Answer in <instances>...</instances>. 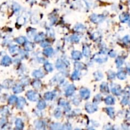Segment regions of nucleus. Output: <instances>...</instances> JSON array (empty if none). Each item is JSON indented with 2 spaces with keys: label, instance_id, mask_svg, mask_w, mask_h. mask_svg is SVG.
I'll use <instances>...</instances> for the list:
<instances>
[{
  "label": "nucleus",
  "instance_id": "obj_1",
  "mask_svg": "<svg viewBox=\"0 0 130 130\" xmlns=\"http://www.w3.org/2000/svg\"><path fill=\"white\" fill-rule=\"evenodd\" d=\"M27 97L29 99L30 101L32 102H36L37 100H38L40 99V95L38 93L32 90L28 91L26 93Z\"/></svg>",
  "mask_w": 130,
  "mask_h": 130
},
{
  "label": "nucleus",
  "instance_id": "obj_2",
  "mask_svg": "<svg viewBox=\"0 0 130 130\" xmlns=\"http://www.w3.org/2000/svg\"><path fill=\"white\" fill-rule=\"evenodd\" d=\"M90 20L95 24H99L104 20V17L103 15L92 14L90 16Z\"/></svg>",
  "mask_w": 130,
  "mask_h": 130
},
{
  "label": "nucleus",
  "instance_id": "obj_3",
  "mask_svg": "<svg viewBox=\"0 0 130 130\" xmlns=\"http://www.w3.org/2000/svg\"><path fill=\"white\" fill-rule=\"evenodd\" d=\"M85 109L87 112L89 114H92L96 111L98 109L97 105L95 104H90V103H87L85 105Z\"/></svg>",
  "mask_w": 130,
  "mask_h": 130
},
{
  "label": "nucleus",
  "instance_id": "obj_4",
  "mask_svg": "<svg viewBox=\"0 0 130 130\" xmlns=\"http://www.w3.org/2000/svg\"><path fill=\"white\" fill-rule=\"evenodd\" d=\"M79 94H80V96L83 98L84 100H87V99H89L90 97L91 92L87 88H83L80 89L79 91Z\"/></svg>",
  "mask_w": 130,
  "mask_h": 130
},
{
  "label": "nucleus",
  "instance_id": "obj_5",
  "mask_svg": "<svg viewBox=\"0 0 130 130\" xmlns=\"http://www.w3.org/2000/svg\"><path fill=\"white\" fill-rule=\"evenodd\" d=\"M76 90V86L74 84H70L66 89V95L67 96H72Z\"/></svg>",
  "mask_w": 130,
  "mask_h": 130
},
{
  "label": "nucleus",
  "instance_id": "obj_6",
  "mask_svg": "<svg viewBox=\"0 0 130 130\" xmlns=\"http://www.w3.org/2000/svg\"><path fill=\"white\" fill-rule=\"evenodd\" d=\"M26 104L25 99L23 97H19L17 99V108L19 109H22Z\"/></svg>",
  "mask_w": 130,
  "mask_h": 130
},
{
  "label": "nucleus",
  "instance_id": "obj_7",
  "mask_svg": "<svg viewBox=\"0 0 130 130\" xmlns=\"http://www.w3.org/2000/svg\"><path fill=\"white\" fill-rule=\"evenodd\" d=\"M59 104L61 106L64 108L65 110H66V112H69L71 110V106H70L69 104L67 101H66V100L62 99V100H60L59 101Z\"/></svg>",
  "mask_w": 130,
  "mask_h": 130
},
{
  "label": "nucleus",
  "instance_id": "obj_8",
  "mask_svg": "<svg viewBox=\"0 0 130 130\" xmlns=\"http://www.w3.org/2000/svg\"><path fill=\"white\" fill-rule=\"evenodd\" d=\"M56 67L58 69H64L66 67V63L64 61H63L61 59H58L56 62V65H55Z\"/></svg>",
  "mask_w": 130,
  "mask_h": 130
},
{
  "label": "nucleus",
  "instance_id": "obj_9",
  "mask_svg": "<svg viewBox=\"0 0 130 130\" xmlns=\"http://www.w3.org/2000/svg\"><path fill=\"white\" fill-rule=\"evenodd\" d=\"M12 63V59L8 56H5L2 59V62H1V64L3 66H8L11 64Z\"/></svg>",
  "mask_w": 130,
  "mask_h": 130
},
{
  "label": "nucleus",
  "instance_id": "obj_10",
  "mask_svg": "<svg viewBox=\"0 0 130 130\" xmlns=\"http://www.w3.org/2000/svg\"><path fill=\"white\" fill-rule=\"evenodd\" d=\"M72 58L75 60H79L82 58V54L80 51L74 50L72 52Z\"/></svg>",
  "mask_w": 130,
  "mask_h": 130
},
{
  "label": "nucleus",
  "instance_id": "obj_11",
  "mask_svg": "<svg viewBox=\"0 0 130 130\" xmlns=\"http://www.w3.org/2000/svg\"><path fill=\"white\" fill-rule=\"evenodd\" d=\"M24 90L22 84H15L13 88V91L14 93H20Z\"/></svg>",
  "mask_w": 130,
  "mask_h": 130
},
{
  "label": "nucleus",
  "instance_id": "obj_12",
  "mask_svg": "<svg viewBox=\"0 0 130 130\" xmlns=\"http://www.w3.org/2000/svg\"><path fill=\"white\" fill-rule=\"evenodd\" d=\"M32 76L36 78H42L45 76L43 72L41 70H35L32 72Z\"/></svg>",
  "mask_w": 130,
  "mask_h": 130
},
{
  "label": "nucleus",
  "instance_id": "obj_13",
  "mask_svg": "<svg viewBox=\"0 0 130 130\" xmlns=\"http://www.w3.org/2000/svg\"><path fill=\"white\" fill-rule=\"evenodd\" d=\"M103 55V52L102 54H97V55H95L94 56V60L96 61V62H99V63H102L103 62H105L106 60V58H103L102 57Z\"/></svg>",
  "mask_w": 130,
  "mask_h": 130
},
{
  "label": "nucleus",
  "instance_id": "obj_14",
  "mask_svg": "<svg viewBox=\"0 0 130 130\" xmlns=\"http://www.w3.org/2000/svg\"><path fill=\"white\" fill-rule=\"evenodd\" d=\"M20 51V48L17 45H12V46L9 48V51L11 54H16L18 53Z\"/></svg>",
  "mask_w": 130,
  "mask_h": 130
},
{
  "label": "nucleus",
  "instance_id": "obj_15",
  "mask_svg": "<svg viewBox=\"0 0 130 130\" xmlns=\"http://www.w3.org/2000/svg\"><path fill=\"white\" fill-rule=\"evenodd\" d=\"M34 125L36 129H43L45 128V124L43 121H40V120H38L34 122Z\"/></svg>",
  "mask_w": 130,
  "mask_h": 130
},
{
  "label": "nucleus",
  "instance_id": "obj_16",
  "mask_svg": "<svg viewBox=\"0 0 130 130\" xmlns=\"http://www.w3.org/2000/svg\"><path fill=\"white\" fill-rule=\"evenodd\" d=\"M34 45L31 42H26L24 44V48L27 51H32V50H34Z\"/></svg>",
  "mask_w": 130,
  "mask_h": 130
},
{
  "label": "nucleus",
  "instance_id": "obj_17",
  "mask_svg": "<svg viewBox=\"0 0 130 130\" xmlns=\"http://www.w3.org/2000/svg\"><path fill=\"white\" fill-rule=\"evenodd\" d=\"M55 97V95L53 92L48 91L46 92V93L44 95V98L46 100H52Z\"/></svg>",
  "mask_w": 130,
  "mask_h": 130
},
{
  "label": "nucleus",
  "instance_id": "obj_18",
  "mask_svg": "<svg viewBox=\"0 0 130 130\" xmlns=\"http://www.w3.org/2000/svg\"><path fill=\"white\" fill-rule=\"evenodd\" d=\"M24 123L20 119H17L15 121V126L18 129H22L24 128Z\"/></svg>",
  "mask_w": 130,
  "mask_h": 130
},
{
  "label": "nucleus",
  "instance_id": "obj_19",
  "mask_svg": "<svg viewBox=\"0 0 130 130\" xmlns=\"http://www.w3.org/2000/svg\"><path fill=\"white\" fill-rule=\"evenodd\" d=\"M45 38V34H44L43 33H40V34H38V35H36L35 37H34V40L36 42H40V41H43Z\"/></svg>",
  "mask_w": 130,
  "mask_h": 130
},
{
  "label": "nucleus",
  "instance_id": "obj_20",
  "mask_svg": "<svg viewBox=\"0 0 130 130\" xmlns=\"http://www.w3.org/2000/svg\"><path fill=\"white\" fill-rule=\"evenodd\" d=\"M83 55H84L85 57H89L91 54V50L89 46H87V45L84 46V47H83Z\"/></svg>",
  "mask_w": 130,
  "mask_h": 130
},
{
  "label": "nucleus",
  "instance_id": "obj_21",
  "mask_svg": "<svg viewBox=\"0 0 130 130\" xmlns=\"http://www.w3.org/2000/svg\"><path fill=\"white\" fill-rule=\"evenodd\" d=\"M44 55L47 56V57H51L53 53V49L52 48H48L43 50Z\"/></svg>",
  "mask_w": 130,
  "mask_h": 130
},
{
  "label": "nucleus",
  "instance_id": "obj_22",
  "mask_svg": "<svg viewBox=\"0 0 130 130\" xmlns=\"http://www.w3.org/2000/svg\"><path fill=\"white\" fill-rule=\"evenodd\" d=\"M85 30V27H84V25L81 24H78L74 27V30L78 32H83V30Z\"/></svg>",
  "mask_w": 130,
  "mask_h": 130
},
{
  "label": "nucleus",
  "instance_id": "obj_23",
  "mask_svg": "<svg viewBox=\"0 0 130 130\" xmlns=\"http://www.w3.org/2000/svg\"><path fill=\"white\" fill-rule=\"evenodd\" d=\"M94 78L96 81H100L103 79V74L100 71H96L94 73Z\"/></svg>",
  "mask_w": 130,
  "mask_h": 130
},
{
  "label": "nucleus",
  "instance_id": "obj_24",
  "mask_svg": "<svg viewBox=\"0 0 130 130\" xmlns=\"http://www.w3.org/2000/svg\"><path fill=\"white\" fill-rule=\"evenodd\" d=\"M37 107L39 110H43L45 107H46V102H45V100H40L37 105Z\"/></svg>",
  "mask_w": 130,
  "mask_h": 130
},
{
  "label": "nucleus",
  "instance_id": "obj_25",
  "mask_svg": "<svg viewBox=\"0 0 130 130\" xmlns=\"http://www.w3.org/2000/svg\"><path fill=\"white\" fill-rule=\"evenodd\" d=\"M80 76V73H79V71H77L76 70L74 72L72 73V76H71V78L72 80H78Z\"/></svg>",
  "mask_w": 130,
  "mask_h": 130
},
{
  "label": "nucleus",
  "instance_id": "obj_26",
  "mask_svg": "<svg viewBox=\"0 0 130 130\" xmlns=\"http://www.w3.org/2000/svg\"><path fill=\"white\" fill-rule=\"evenodd\" d=\"M15 41L18 44H20V45H24V44H25V43L27 41V40L25 37L20 36L19 37V38H18L16 39Z\"/></svg>",
  "mask_w": 130,
  "mask_h": 130
},
{
  "label": "nucleus",
  "instance_id": "obj_27",
  "mask_svg": "<svg viewBox=\"0 0 130 130\" xmlns=\"http://www.w3.org/2000/svg\"><path fill=\"white\" fill-rule=\"evenodd\" d=\"M44 68H45V71H46L47 72H52L53 70L52 65L50 63H48V62H46V63H45V64H44Z\"/></svg>",
  "mask_w": 130,
  "mask_h": 130
},
{
  "label": "nucleus",
  "instance_id": "obj_28",
  "mask_svg": "<svg viewBox=\"0 0 130 130\" xmlns=\"http://www.w3.org/2000/svg\"><path fill=\"white\" fill-rule=\"evenodd\" d=\"M12 84H13V81L11 80H6L3 82V87L5 88H10L12 86Z\"/></svg>",
  "mask_w": 130,
  "mask_h": 130
},
{
  "label": "nucleus",
  "instance_id": "obj_29",
  "mask_svg": "<svg viewBox=\"0 0 130 130\" xmlns=\"http://www.w3.org/2000/svg\"><path fill=\"white\" fill-rule=\"evenodd\" d=\"M32 86L33 88L36 89H40L41 87V82L40 80L34 81V82L32 83Z\"/></svg>",
  "mask_w": 130,
  "mask_h": 130
},
{
  "label": "nucleus",
  "instance_id": "obj_30",
  "mask_svg": "<svg viewBox=\"0 0 130 130\" xmlns=\"http://www.w3.org/2000/svg\"><path fill=\"white\" fill-rule=\"evenodd\" d=\"M54 116L57 119L60 118L62 117V111H61L60 109L57 108L55 109V111H54Z\"/></svg>",
  "mask_w": 130,
  "mask_h": 130
},
{
  "label": "nucleus",
  "instance_id": "obj_31",
  "mask_svg": "<svg viewBox=\"0 0 130 130\" xmlns=\"http://www.w3.org/2000/svg\"><path fill=\"white\" fill-rule=\"evenodd\" d=\"M100 91L102 92H104V93H106V92L109 91V88H108V86L107 84V83H102V84L100 86Z\"/></svg>",
  "mask_w": 130,
  "mask_h": 130
},
{
  "label": "nucleus",
  "instance_id": "obj_32",
  "mask_svg": "<svg viewBox=\"0 0 130 130\" xmlns=\"http://www.w3.org/2000/svg\"><path fill=\"white\" fill-rule=\"evenodd\" d=\"M17 97L15 96V95H12L8 99V103L11 105H13V104H15L17 102Z\"/></svg>",
  "mask_w": 130,
  "mask_h": 130
},
{
  "label": "nucleus",
  "instance_id": "obj_33",
  "mask_svg": "<svg viewBox=\"0 0 130 130\" xmlns=\"http://www.w3.org/2000/svg\"><path fill=\"white\" fill-rule=\"evenodd\" d=\"M84 67V66L83 65V63H80V62H76L74 63V68L77 71H79V70L83 69Z\"/></svg>",
  "mask_w": 130,
  "mask_h": 130
},
{
  "label": "nucleus",
  "instance_id": "obj_34",
  "mask_svg": "<svg viewBox=\"0 0 130 130\" xmlns=\"http://www.w3.org/2000/svg\"><path fill=\"white\" fill-rule=\"evenodd\" d=\"M105 103L107 105H111L114 104V99L112 96H108L105 99Z\"/></svg>",
  "mask_w": 130,
  "mask_h": 130
},
{
  "label": "nucleus",
  "instance_id": "obj_35",
  "mask_svg": "<svg viewBox=\"0 0 130 130\" xmlns=\"http://www.w3.org/2000/svg\"><path fill=\"white\" fill-rule=\"evenodd\" d=\"M62 126H61V124L59 123H54L51 124V129H62Z\"/></svg>",
  "mask_w": 130,
  "mask_h": 130
},
{
  "label": "nucleus",
  "instance_id": "obj_36",
  "mask_svg": "<svg viewBox=\"0 0 130 130\" xmlns=\"http://www.w3.org/2000/svg\"><path fill=\"white\" fill-rule=\"evenodd\" d=\"M70 41L74 43H77L79 41V38L77 35H73L70 38Z\"/></svg>",
  "mask_w": 130,
  "mask_h": 130
},
{
  "label": "nucleus",
  "instance_id": "obj_37",
  "mask_svg": "<svg viewBox=\"0 0 130 130\" xmlns=\"http://www.w3.org/2000/svg\"><path fill=\"white\" fill-rule=\"evenodd\" d=\"M102 100V96L100 94H98L96 96H95L94 98V104H96V103H99L100 102H101Z\"/></svg>",
  "mask_w": 130,
  "mask_h": 130
},
{
  "label": "nucleus",
  "instance_id": "obj_38",
  "mask_svg": "<svg viewBox=\"0 0 130 130\" xmlns=\"http://www.w3.org/2000/svg\"><path fill=\"white\" fill-rule=\"evenodd\" d=\"M13 10H14L15 12H19L20 10V5H19L18 4H17V3H15L13 5Z\"/></svg>",
  "mask_w": 130,
  "mask_h": 130
},
{
  "label": "nucleus",
  "instance_id": "obj_39",
  "mask_svg": "<svg viewBox=\"0 0 130 130\" xmlns=\"http://www.w3.org/2000/svg\"><path fill=\"white\" fill-rule=\"evenodd\" d=\"M106 111L107 112L108 114H109V116H110V117H112V116H113V112H114L113 109H112V108H107Z\"/></svg>",
  "mask_w": 130,
  "mask_h": 130
},
{
  "label": "nucleus",
  "instance_id": "obj_40",
  "mask_svg": "<svg viewBox=\"0 0 130 130\" xmlns=\"http://www.w3.org/2000/svg\"><path fill=\"white\" fill-rule=\"evenodd\" d=\"M35 32H36V30H31V29H30L29 30V32H28V36H29V38H34V36H35Z\"/></svg>",
  "mask_w": 130,
  "mask_h": 130
},
{
  "label": "nucleus",
  "instance_id": "obj_41",
  "mask_svg": "<svg viewBox=\"0 0 130 130\" xmlns=\"http://www.w3.org/2000/svg\"><path fill=\"white\" fill-rule=\"evenodd\" d=\"M22 85H28L29 83V79L27 78H25L24 79H22Z\"/></svg>",
  "mask_w": 130,
  "mask_h": 130
},
{
  "label": "nucleus",
  "instance_id": "obj_42",
  "mask_svg": "<svg viewBox=\"0 0 130 130\" xmlns=\"http://www.w3.org/2000/svg\"><path fill=\"white\" fill-rule=\"evenodd\" d=\"M71 128H72V127H71V124L69 123L65 124L63 125V126L62 127V129H70Z\"/></svg>",
  "mask_w": 130,
  "mask_h": 130
},
{
  "label": "nucleus",
  "instance_id": "obj_43",
  "mask_svg": "<svg viewBox=\"0 0 130 130\" xmlns=\"http://www.w3.org/2000/svg\"><path fill=\"white\" fill-rule=\"evenodd\" d=\"M49 45H50V43L48 42H47V41H43V42H42L41 43V46H42L43 48L47 47Z\"/></svg>",
  "mask_w": 130,
  "mask_h": 130
},
{
  "label": "nucleus",
  "instance_id": "obj_44",
  "mask_svg": "<svg viewBox=\"0 0 130 130\" xmlns=\"http://www.w3.org/2000/svg\"><path fill=\"white\" fill-rule=\"evenodd\" d=\"M80 103V100H79V99H78V98H74V99H73V104H75L76 105H79V104Z\"/></svg>",
  "mask_w": 130,
  "mask_h": 130
},
{
  "label": "nucleus",
  "instance_id": "obj_45",
  "mask_svg": "<svg viewBox=\"0 0 130 130\" xmlns=\"http://www.w3.org/2000/svg\"><path fill=\"white\" fill-rule=\"evenodd\" d=\"M99 36H100V34H99V33H94V34H93L92 38H93V40H97V39L99 38Z\"/></svg>",
  "mask_w": 130,
  "mask_h": 130
}]
</instances>
